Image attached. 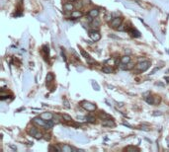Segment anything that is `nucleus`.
Wrapping results in <instances>:
<instances>
[{"mask_svg":"<svg viewBox=\"0 0 169 152\" xmlns=\"http://www.w3.org/2000/svg\"><path fill=\"white\" fill-rule=\"evenodd\" d=\"M44 138L46 139V140H49V139H50V134H44Z\"/></svg>","mask_w":169,"mask_h":152,"instance_id":"c85d7f7f","label":"nucleus"},{"mask_svg":"<svg viewBox=\"0 0 169 152\" xmlns=\"http://www.w3.org/2000/svg\"><path fill=\"white\" fill-rule=\"evenodd\" d=\"M124 126H128V127H129V128H132V127H133L132 126H129V123H124Z\"/></svg>","mask_w":169,"mask_h":152,"instance_id":"f704fd0d","label":"nucleus"},{"mask_svg":"<svg viewBox=\"0 0 169 152\" xmlns=\"http://www.w3.org/2000/svg\"><path fill=\"white\" fill-rule=\"evenodd\" d=\"M102 71L104 73H107V74H110V73L113 72V69H112V67H110V66H104L102 68Z\"/></svg>","mask_w":169,"mask_h":152,"instance_id":"dca6fc26","label":"nucleus"},{"mask_svg":"<svg viewBox=\"0 0 169 152\" xmlns=\"http://www.w3.org/2000/svg\"><path fill=\"white\" fill-rule=\"evenodd\" d=\"M103 126H108V127H114L116 126V123L114 121H111V119L109 120H104V122H102Z\"/></svg>","mask_w":169,"mask_h":152,"instance_id":"6e6552de","label":"nucleus"},{"mask_svg":"<svg viewBox=\"0 0 169 152\" xmlns=\"http://www.w3.org/2000/svg\"><path fill=\"white\" fill-rule=\"evenodd\" d=\"M145 101H146V103L149 104V105H154V99L153 97H151V96H148V97H145Z\"/></svg>","mask_w":169,"mask_h":152,"instance_id":"f3484780","label":"nucleus"},{"mask_svg":"<svg viewBox=\"0 0 169 152\" xmlns=\"http://www.w3.org/2000/svg\"><path fill=\"white\" fill-rule=\"evenodd\" d=\"M125 27H126L125 25H122V24H121V25H120L119 27L117 28V29L119 30V31H125V30H126V29H125Z\"/></svg>","mask_w":169,"mask_h":152,"instance_id":"cd10ccee","label":"nucleus"},{"mask_svg":"<svg viewBox=\"0 0 169 152\" xmlns=\"http://www.w3.org/2000/svg\"><path fill=\"white\" fill-rule=\"evenodd\" d=\"M100 24H101L100 20L97 19V18H94L93 21L91 22V27L93 28V29H98V28L100 27Z\"/></svg>","mask_w":169,"mask_h":152,"instance_id":"9d476101","label":"nucleus"},{"mask_svg":"<svg viewBox=\"0 0 169 152\" xmlns=\"http://www.w3.org/2000/svg\"><path fill=\"white\" fill-rule=\"evenodd\" d=\"M142 130H144V131H149V128L147 127V126H142Z\"/></svg>","mask_w":169,"mask_h":152,"instance_id":"7c9ffc66","label":"nucleus"},{"mask_svg":"<svg viewBox=\"0 0 169 152\" xmlns=\"http://www.w3.org/2000/svg\"><path fill=\"white\" fill-rule=\"evenodd\" d=\"M84 5H88L90 4V0H83V2H82Z\"/></svg>","mask_w":169,"mask_h":152,"instance_id":"473e14b6","label":"nucleus"},{"mask_svg":"<svg viewBox=\"0 0 169 152\" xmlns=\"http://www.w3.org/2000/svg\"><path fill=\"white\" fill-rule=\"evenodd\" d=\"M63 105H64V107H65L66 109H69V108H70V106H69V102H68L67 100H64V101H63Z\"/></svg>","mask_w":169,"mask_h":152,"instance_id":"a878e982","label":"nucleus"},{"mask_svg":"<svg viewBox=\"0 0 169 152\" xmlns=\"http://www.w3.org/2000/svg\"><path fill=\"white\" fill-rule=\"evenodd\" d=\"M134 67V64L133 63V62H131V61H129V62L127 64V70H131V69H133Z\"/></svg>","mask_w":169,"mask_h":152,"instance_id":"b1692460","label":"nucleus"},{"mask_svg":"<svg viewBox=\"0 0 169 152\" xmlns=\"http://www.w3.org/2000/svg\"><path fill=\"white\" fill-rule=\"evenodd\" d=\"M73 8H74V6H73L72 3H64L63 4V9L65 11H67V12H72L71 10H73Z\"/></svg>","mask_w":169,"mask_h":152,"instance_id":"f8f14e48","label":"nucleus"},{"mask_svg":"<svg viewBox=\"0 0 169 152\" xmlns=\"http://www.w3.org/2000/svg\"><path fill=\"white\" fill-rule=\"evenodd\" d=\"M129 33H132V35H133V37H139V36H140L139 32H138L137 30H133V29H129Z\"/></svg>","mask_w":169,"mask_h":152,"instance_id":"6ab92c4d","label":"nucleus"},{"mask_svg":"<svg viewBox=\"0 0 169 152\" xmlns=\"http://www.w3.org/2000/svg\"><path fill=\"white\" fill-rule=\"evenodd\" d=\"M92 85H93V87L95 88V90H97V91H99V90H100V87L98 86V84H97L96 82L93 81V82H92Z\"/></svg>","mask_w":169,"mask_h":152,"instance_id":"bb28decb","label":"nucleus"},{"mask_svg":"<svg viewBox=\"0 0 169 152\" xmlns=\"http://www.w3.org/2000/svg\"><path fill=\"white\" fill-rule=\"evenodd\" d=\"M162 114H161V113L160 112H154L153 113V116H161Z\"/></svg>","mask_w":169,"mask_h":152,"instance_id":"72a5a7b5","label":"nucleus"},{"mask_svg":"<svg viewBox=\"0 0 169 152\" xmlns=\"http://www.w3.org/2000/svg\"><path fill=\"white\" fill-rule=\"evenodd\" d=\"M132 52H131V50H129V49H126V53H128V54H129V53H131Z\"/></svg>","mask_w":169,"mask_h":152,"instance_id":"e433bc0d","label":"nucleus"},{"mask_svg":"<svg viewBox=\"0 0 169 152\" xmlns=\"http://www.w3.org/2000/svg\"><path fill=\"white\" fill-rule=\"evenodd\" d=\"M127 151H138V148L134 147V146H129V147L126 148Z\"/></svg>","mask_w":169,"mask_h":152,"instance_id":"5701e85b","label":"nucleus"},{"mask_svg":"<svg viewBox=\"0 0 169 152\" xmlns=\"http://www.w3.org/2000/svg\"><path fill=\"white\" fill-rule=\"evenodd\" d=\"M53 80V73H48V75H47V82H52Z\"/></svg>","mask_w":169,"mask_h":152,"instance_id":"412c9836","label":"nucleus"},{"mask_svg":"<svg viewBox=\"0 0 169 152\" xmlns=\"http://www.w3.org/2000/svg\"><path fill=\"white\" fill-rule=\"evenodd\" d=\"M37 132H38V129H37L36 126H32V127H30L29 129H28V133H29L30 135H32V136H35V134Z\"/></svg>","mask_w":169,"mask_h":152,"instance_id":"4468645a","label":"nucleus"},{"mask_svg":"<svg viewBox=\"0 0 169 152\" xmlns=\"http://www.w3.org/2000/svg\"><path fill=\"white\" fill-rule=\"evenodd\" d=\"M44 52H46V53H48V54H49V47L44 46Z\"/></svg>","mask_w":169,"mask_h":152,"instance_id":"c756f323","label":"nucleus"},{"mask_svg":"<svg viewBox=\"0 0 169 152\" xmlns=\"http://www.w3.org/2000/svg\"><path fill=\"white\" fill-rule=\"evenodd\" d=\"M73 150L72 147H70L69 145H62L61 146V151H63V152H71Z\"/></svg>","mask_w":169,"mask_h":152,"instance_id":"2eb2a0df","label":"nucleus"},{"mask_svg":"<svg viewBox=\"0 0 169 152\" xmlns=\"http://www.w3.org/2000/svg\"><path fill=\"white\" fill-rule=\"evenodd\" d=\"M88 16L92 17V18H97L99 16V10L98 9H91L88 12Z\"/></svg>","mask_w":169,"mask_h":152,"instance_id":"1a4fd4ad","label":"nucleus"},{"mask_svg":"<svg viewBox=\"0 0 169 152\" xmlns=\"http://www.w3.org/2000/svg\"><path fill=\"white\" fill-rule=\"evenodd\" d=\"M32 122L34 123V125H36L38 126H43L44 127L47 125V121L43 120L41 117H34V119L32 120Z\"/></svg>","mask_w":169,"mask_h":152,"instance_id":"7ed1b4c3","label":"nucleus"},{"mask_svg":"<svg viewBox=\"0 0 169 152\" xmlns=\"http://www.w3.org/2000/svg\"><path fill=\"white\" fill-rule=\"evenodd\" d=\"M85 121L86 122H95V117H93V116H90V115H88L87 117H85Z\"/></svg>","mask_w":169,"mask_h":152,"instance_id":"a211bd4d","label":"nucleus"},{"mask_svg":"<svg viewBox=\"0 0 169 152\" xmlns=\"http://www.w3.org/2000/svg\"><path fill=\"white\" fill-rule=\"evenodd\" d=\"M165 80H166V82H169V77H168V76H167V77L165 76Z\"/></svg>","mask_w":169,"mask_h":152,"instance_id":"4c0bfd02","label":"nucleus"},{"mask_svg":"<svg viewBox=\"0 0 169 152\" xmlns=\"http://www.w3.org/2000/svg\"><path fill=\"white\" fill-rule=\"evenodd\" d=\"M81 107L84 110H86L88 112H93V111H95L97 109L96 105L93 104V103L87 102V101H83V102H81Z\"/></svg>","mask_w":169,"mask_h":152,"instance_id":"f03ea898","label":"nucleus"},{"mask_svg":"<svg viewBox=\"0 0 169 152\" xmlns=\"http://www.w3.org/2000/svg\"><path fill=\"white\" fill-rule=\"evenodd\" d=\"M70 16L72 17V19H77V18H81V17L83 16V13L79 10H73L70 14Z\"/></svg>","mask_w":169,"mask_h":152,"instance_id":"0eeeda50","label":"nucleus"},{"mask_svg":"<svg viewBox=\"0 0 169 152\" xmlns=\"http://www.w3.org/2000/svg\"><path fill=\"white\" fill-rule=\"evenodd\" d=\"M150 66V62L149 61H146V60H142V61H139L137 65V69L140 72H144L146 71Z\"/></svg>","mask_w":169,"mask_h":152,"instance_id":"f257e3e1","label":"nucleus"},{"mask_svg":"<svg viewBox=\"0 0 169 152\" xmlns=\"http://www.w3.org/2000/svg\"><path fill=\"white\" fill-rule=\"evenodd\" d=\"M157 70H159V67H155V68H154L152 71H151V73H150V74H154V73H155Z\"/></svg>","mask_w":169,"mask_h":152,"instance_id":"2f4dec72","label":"nucleus"},{"mask_svg":"<svg viewBox=\"0 0 169 152\" xmlns=\"http://www.w3.org/2000/svg\"><path fill=\"white\" fill-rule=\"evenodd\" d=\"M62 119H63V121H65V122H71V121H72L71 117L68 116L67 114H63V115H62Z\"/></svg>","mask_w":169,"mask_h":152,"instance_id":"aec40b11","label":"nucleus"},{"mask_svg":"<svg viewBox=\"0 0 169 152\" xmlns=\"http://www.w3.org/2000/svg\"><path fill=\"white\" fill-rule=\"evenodd\" d=\"M99 117L104 121V120H109V119H111V116L108 115V114H106L105 112H101L100 114H99Z\"/></svg>","mask_w":169,"mask_h":152,"instance_id":"ddd939ff","label":"nucleus"},{"mask_svg":"<svg viewBox=\"0 0 169 152\" xmlns=\"http://www.w3.org/2000/svg\"><path fill=\"white\" fill-rule=\"evenodd\" d=\"M129 61H131V56L129 54H126L121 57V63H124V64H128Z\"/></svg>","mask_w":169,"mask_h":152,"instance_id":"9b49d317","label":"nucleus"},{"mask_svg":"<svg viewBox=\"0 0 169 152\" xmlns=\"http://www.w3.org/2000/svg\"><path fill=\"white\" fill-rule=\"evenodd\" d=\"M89 37H90V39H91L93 42H98L101 39L100 33L97 32V31H91V32L89 33Z\"/></svg>","mask_w":169,"mask_h":152,"instance_id":"20e7f679","label":"nucleus"},{"mask_svg":"<svg viewBox=\"0 0 169 152\" xmlns=\"http://www.w3.org/2000/svg\"><path fill=\"white\" fill-rule=\"evenodd\" d=\"M80 52H81V54H82V55H83V56H84V57H85L86 59L90 57V56H89V54H88V53H87L86 52H84L83 49H81V50H80Z\"/></svg>","mask_w":169,"mask_h":152,"instance_id":"393cba45","label":"nucleus"},{"mask_svg":"<svg viewBox=\"0 0 169 152\" xmlns=\"http://www.w3.org/2000/svg\"><path fill=\"white\" fill-rule=\"evenodd\" d=\"M40 117L44 121H50V120L53 119V115L52 114V113H49V112L48 113H42V114L40 115Z\"/></svg>","mask_w":169,"mask_h":152,"instance_id":"423d86ee","label":"nucleus"},{"mask_svg":"<svg viewBox=\"0 0 169 152\" xmlns=\"http://www.w3.org/2000/svg\"><path fill=\"white\" fill-rule=\"evenodd\" d=\"M117 105L119 106V107H123V106H124V103H117Z\"/></svg>","mask_w":169,"mask_h":152,"instance_id":"c9c22d12","label":"nucleus"},{"mask_svg":"<svg viewBox=\"0 0 169 152\" xmlns=\"http://www.w3.org/2000/svg\"><path fill=\"white\" fill-rule=\"evenodd\" d=\"M68 1H71V2H73V1H76V0H68Z\"/></svg>","mask_w":169,"mask_h":152,"instance_id":"ea45409f","label":"nucleus"},{"mask_svg":"<svg viewBox=\"0 0 169 152\" xmlns=\"http://www.w3.org/2000/svg\"><path fill=\"white\" fill-rule=\"evenodd\" d=\"M167 144H168V147H169V138H167Z\"/></svg>","mask_w":169,"mask_h":152,"instance_id":"58836bf2","label":"nucleus"},{"mask_svg":"<svg viewBox=\"0 0 169 152\" xmlns=\"http://www.w3.org/2000/svg\"><path fill=\"white\" fill-rule=\"evenodd\" d=\"M123 19L120 18V17H116V18L111 20V27L112 28H118L121 24H122Z\"/></svg>","mask_w":169,"mask_h":152,"instance_id":"39448f33","label":"nucleus"},{"mask_svg":"<svg viewBox=\"0 0 169 152\" xmlns=\"http://www.w3.org/2000/svg\"><path fill=\"white\" fill-rule=\"evenodd\" d=\"M43 136H44V134H43L41 131H39V130H38V132L35 134V138H37V139H41V138H43Z\"/></svg>","mask_w":169,"mask_h":152,"instance_id":"4be33fe9","label":"nucleus"}]
</instances>
